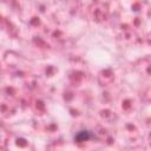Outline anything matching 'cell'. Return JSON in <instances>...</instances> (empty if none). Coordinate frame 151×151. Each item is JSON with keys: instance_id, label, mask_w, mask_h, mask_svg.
I'll list each match as a JSON object with an SVG mask.
<instances>
[{"instance_id": "6da1fadb", "label": "cell", "mask_w": 151, "mask_h": 151, "mask_svg": "<svg viewBox=\"0 0 151 151\" xmlns=\"http://www.w3.org/2000/svg\"><path fill=\"white\" fill-rule=\"evenodd\" d=\"M90 137H91V134H90L87 131H80V132H78V133H77V136L74 137V139H77V140L80 143V142L87 140Z\"/></svg>"}]
</instances>
